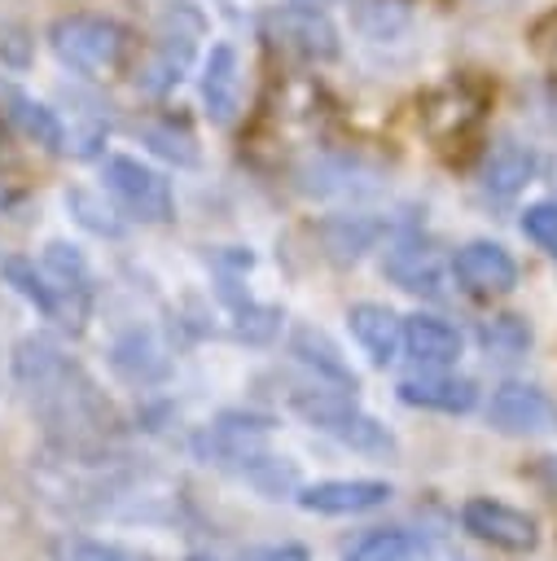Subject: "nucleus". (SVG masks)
<instances>
[{"label": "nucleus", "instance_id": "nucleus-1", "mask_svg": "<svg viewBox=\"0 0 557 561\" xmlns=\"http://www.w3.org/2000/svg\"><path fill=\"white\" fill-rule=\"evenodd\" d=\"M13 373L48 430L70 434L75 443H88L110 430V403L96 394L88 373L48 337H22L13 351Z\"/></svg>", "mask_w": 557, "mask_h": 561}, {"label": "nucleus", "instance_id": "nucleus-2", "mask_svg": "<svg viewBox=\"0 0 557 561\" xmlns=\"http://www.w3.org/2000/svg\"><path fill=\"white\" fill-rule=\"evenodd\" d=\"M48 44H53L61 66H70L79 75H110L123 61L127 35H123L118 22H105V18H92V13H70V18L53 22Z\"/></svg>", "mask_w": 557, "mask_h": 561}, {"label": "nucleus", "instance_id": "nucleus-3", "mask_svg": "<svg viewBox=\"0 0 557 561\" xmlns=\"http://www.w3.org/2000/svg\"><path fill=\"white\" fill-rule=\"evenodd\" d=\"M294 408L325 434H333L342 447H355V451H373V456H390L395 451V438L386 425H377L368 412H360L351 399H338L329 390H307V394H294Z\"/></svg>", "mask_w": 557, "mask_h": 561}, {"label": "nucleus", "instance_id": "nucleus-4", "mask_svg": "<svg viewBox=\"0 0 557 561\" xmlns=\"http://www.w3.org/2000/svg\"><path fill=\"white\" fill-rule=\"evenodd\" d=\"M105 188L145 224H167L171 210H175L171 184L158 171H149V167H140L136 158H123V153L105 158Z\"/></svg>", "mask_w": 557, "mask_h": 561}, {"label": "nucleus", "instance_id": "nucleus-5", "mask_svg": "<svg viewBox=\"0 0 557 561\" xmlns=\"http://www.w3.org/2000/svg\"><path fill=\"white\" fill-rule=\"evenodd\" d=\"M263 31L276 48L294 53V57H307V61H325L338 53V31L333 22L320 13V9H307V4H294V9H276L263 18Z\"/></svg>", "mask_w": 557, "mask_h": 561}, {"label": "nucleus", "instance_id": "nucleus-6", "mask_svg": "<svg viewBox=\"0 0 557 561\" xmlns=\"http://www.w3.org/2000/svg\"><path fill=\"white\" fill-rule=\"evenodd\" d=\"M461 526L491 543V548H504V552H531L539 543V526L531 513L513 508V504H500V500H469L461 508Z\"/></svg>", "mask_w": 557, "mask_h": 561}, {"label": "nucleus", "instance_id": "nucleus-7", "mask_svg": "<svg viewBox=\"0 0 557 561\" xmlns=\"http://www.w3.org/2000/svg\"><path fill=\"white\" fill-rule=\"evenodd\" d=\"M487 421L500 434H544L557 425V403L539 386L504 381L487 403Z\"/></svg>", "mask_w": 557, "mask_h": 561}, {"label": "nucleus", "instance_id": "nucleus-8", "mask_svg": "<svg viewBox=\"0 0 557 561\" xmlns=\"http://www.w3.org/2000/svg\"><path fill=\"white\" fill-rule=\"evenodd\" d=\"M39 272L48 276L53 285V302H57V316L53 320H66V324H83L88 316V298H92V285H88V263L75 245L66 241H53L39 259Z\"/></svg>", "mask_w": 557, "mask_h": 561}, {"label": "nucleus", "instance_id": "nucleus-9", "mask_svg": "<svg viewBox=\"0 0 557 561\" xmlns=\"http://www.w3.org/2000/svg\"><path fill=\"white\" fill-rule=\"evenodd\" d=\"M452 272L474 294H504V289L518 285V263L496 241H469V245H461L452 254Z\"/></svg>", "mask_w": 557, "mask_h": 561}, {"label": "nucleus", "instance_id": "nucleus-10", "mask_svg": "<svg viewBox=\"0 0 557 561\" xmlns=\"http://www.w3.org/2000/svg\"><path fill=\"white\" fill-rule=\"evenodd\" d=\"M390 500V482L377 478H325L298 491V504L307 513H364Z\"/></svg>", "mask_w": 557, "mask_h": 561}, {"label": "nucleus", "instance_id": "nucleus-11", "mask_svg": "<svg viewBox=\"0 0 557 561\" xmlns=\"http://www.w3.org/2000/svg\"><path fill=\"white\" fill-rule=\"evenodd\" d=\"M202 101H206L215 123L237 118V110H241V61H237L232 44L211 48V61H206V75H202Z\"/></svg>", "mask_w": 557, "mask_h": 561}, {"label": "nucleus", "instance_id": "nucleus-12", "mask_svg": "<svg viewBox=\"0 0 557 561\" xmlns=\"http://www.w3.org/2000/svg\"><path fill=\"white\" fill-rule=\"evenodd\" d=\"M531 175H535V153H531L526 145H518V140H496V145L482 153L478 180H482V188H487L491 197H513V193H522V188L531 184Z\"/></svg>", "mask_w": 557, "mask_h": 561}, {"label": "nucleus", "instance_id": "nucleus-13", "mask_svg": "<svg viewBox=\"0 0 557 561\" xmlns=\"http://www.w3.org/2000/svg\"><path fill=\"white\" fill-rule=\"evenodd\" d=\"M346 320H351L355 342H360L377 364H390V359L399 355V346H403V320H399L390 307H382V302H355Z\"/></svg>", "mask_w": 557, "mask_h": 561}, {"label": "nucleus", "instance_id": "nucleus-14", "mask_svg": "<svg viewBox=\"0 0 557 561\" xmlns=\"http://www.w3.org/2000/svg\"><path fill=\"white\" fill-rule=\"evenodd\" d=\"M399 399L412 408H434V412H469L478 403L474 381L465 377H443V373H421L399 381Z\"/></svg>", "mask_w": 557, "mask_h": 561}, {"label": "nucleus", "instance_id": "nucleus-15", "mask_svg": "<svg viewBox=\"0 0 557 561\" xmlns=\"http://www.w3.org/2000/svg\"><path fill=\"white\" fill-rule=\"evenodd\" d=\"M403 346L421 364H452L461 355V333L439 316H408L403 320Z\"/></svg>", "mask_w": 557, "mask_h": 561}, {"label": "nucleus", "instance_id": "nucleus-16", "mask_svg": "<svg viewBox=\"0 0 557 561\" xmlns=\"http://www.w3.org/2000/svg\"><path fill=\"white\" fill-rule=\"evenodd\" d=\"M403 289H425V294H439V267H434V250L425 241H399L386 263H382Z\"/></svg>", "mask_w": 557, "mask_h": 561}, {"label": "nucleus", "instance_id": "nucleus-17", "mask_svg": "<svg viewBox=\"0 0 557 561\" xmlns=\"http://www.w3.org/2000/svg\"><path fill=\"white\" fill-rule=\"evenodd\" d=\"M346 561H430V543L412 530H373L346 552Z\"/></svg>", "mask_w": 557, "mask_h": 561}, {"label": "nucleus", "instance_id": "nucleus-18", "mask_svg": "<svg viewBox=\"0 0 557 561\" xmlns=\"http://www.w3.org/2000/svg\"><path fill=\"white\" fill-rule=\"evenodd\" d=\"M294 355H298L303 364H311L320 377H329V381L355 390V373L338 359V351H333V342H329L325 333H316V329H298V333H294Z\"/></svg>", "mask_w": 557, "mask_h": 561}, {"label": "nucleus", "instance_id": "nucleus-19", "mask_svg": "<svg viewBox=\"0 0 557 561\" xmlns=\"http://www.w3.org/2000/svg\"><path fill=\"white\" fill-rule=\"evenodd\" d=\"M4 96H9V118H13L35 145L61 149V123H57V114H53L48 105H39V101H31V96H22V92H4Z\"/></svg>", "mask_w": 557, "mask_h": 561}, {"label": "nucleus", "instance_id": "nucleus-20", "mask_svg": "<svg viewBox=\"0 0 557 561\" xmlns=\"http://www.w3.org/2000/svg\"><path fill=\"white\" fill-rule=\"evenodd\" d=\"M4 276H9V285L31 302V307H39L44 316H57V302H53V285H48V276L31 263V259H4Z\"/></svg>", "mask_w": 557, "mask_h": 561}, {"label": "nucleus", "instance_id": "nucleus-21", "mask_svg": "<svg viewBox=\"0 0 557 561\" xmlns=\"http://www.w3.org/2000/svg\"><path fill=\"white\" fill-rule=\"evenodd\" d=\"M522 232H526L539 250L557 254V202H535V206H526V215H522Z\"/></svg>", "mask_w": 557, "mask_h": 561}, {"label": "nucleus", "instance_id": "nucleus-22", "mask_svg": "<svg viewBox=\"0 0 557 561\" xmlns=\"http://www.w3.org/2000/svg\"><path fill=\"white\" fill-rule=\"evenodd\" d=\"M526 342H531V333H526V324L513 320V316H500V320H491V324L482 329V346L496 351V355H518Z\"/></svg>", "mask_w": 557, "mask_h": 561}, {"label": "nucleus", "instance_id": "nucleus-23", "mask_svg": "<svg viewBox=\"0 0 557 561\" xmlns=\"http://www.w3.org/2000/svg\"><path fill=\"white\" fill-rule=\"evenodd\" d=\"M66 561H149V557L123 543H105V539H75L66 548Z\"/></svg>", "mask_w": 557, "mask_h": 561}, {"label": "nucleus", "instance_id": "nucleus-24", "mask_svg": "<svg viewBox=\"0 0 557 561\" xmlns=\"http://www.w3.org/2000/svg\"><path fill=\"white\" fill-rule=\"evenodd\" d=\"M145 140H149L162 158L197 162V149H193V136H189V131H175V127H145Z\"/></svg>", "mask_w": 557, "mask_h": 561}, {"label": "nucleus", "instance_id": "nucleus-25", "mask_svg": "<svg viewBox=\"0 0 557 561\" xmlns=\"http://www.w3.org/2000/svg\"><path fill=\"white\" fill-rule=\"evenodd\" d=\"M531 39H535L539 57L548 61V70H557V13L539 18V22H535V31H531Z\"/></svg>", "mask_w": 557, "mask_h": 561}, {"label": "nucleus", "instance_id": "nucleus-26", "mask_svg": "<svg viewBox=\"0 0 557 561\" xmlns=\"http://www.w3.org/2000/svg\"><path fill=\"white\" fill-rule=\"evenodd\" d=\"M250 561H311V557H307V548H298V543H276V548L250 552Z\"/></svg>", "mask_w": 557, "mask_h": 561}]
</instances>
